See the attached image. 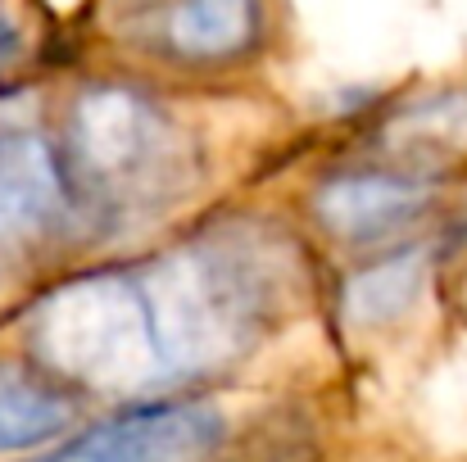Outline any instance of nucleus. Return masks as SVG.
Returning <instances> with one entry per match:
<instances>
[{
    "label": "nucleus",
    "instance_id": "f257e3e1",
    "mask_svg": "<svg viewBox=\"0 0 467 462\" xmlns=\"http://www.w3.org/2000/svg\"><path fill=\"white\" fill-rule=\"evenodd\" d=\"M132 277L163 381L245 358L286 322L300 286L286 241L259 222L213 227L132 268Z\"/></svg>",
    "mask_w": 467,
    "mask_h": 462
},
{
    "label": "nucleus",
    "instance_id": "f03ea898",
    "mask_svg": "<svg viewBox=\"0 0 467 462\" xmlns=\"http://www.w3.org/2000/svg\"><path fill=\"white\" fill-rule=\"evenodd\" d=\"M59 168L73 218L82 209L96 227L119 231L182 204L200 177V150L182 118L155 96L123 82H96L68 105Z\"/></svg>",
    "mask_w": 467,
    "mask_h": 462
},
{
    "label": "nucleus",
    "instance_id": "7ed1b4c3",
    "mask_svg": "<svg viewBox=\"0 0 467 462\" xmlns=\"http://www.w3.org/2000/svg\"><path fill=\"white\" fill-rule=\"evenodd\" d=\"M32 349L73 390L137 395L163 381L132 268L91 272L50 291L32 313Z\"/></svg>",
    "mask_w": 467,
    "mask_h": 462
},
{
    "label": "nucleus",
    "instance_id": "20e7f679",
    "mask_svg": "<svg viewBox=\"0 0 467 462\" xmlns=\"http://www.w3.org/2000/svg\"><path fill=\"white\" fill-rule=\"evenodd\" d=\"M105 27L150 64L213 73L259 55L268 0H105Z\"/></svg>",
    "mask_w": 467,
    "mask_h": 462
},
{
    "label": "nucleus",
    "instance_id": "39448f33",
    "mask_svg": "<svg viewBox=\"0 0 467 462\" xmlns=\"http://www.w3.org/2000/svg\"><path fill=\"white\" fill-rule=\"evenodd\" d=\"M73 222L59 154L36 132H0V286L18 282Z\"/></svg>",
    "mask_w": 467,
    "mask_h": 462
},
{
    "label": "nucleus",
    "instance_id": "423d86ee",
    "mask_svg": "<svg viewBox=\"0 0 467 462\" xmlns=\"http://www.w3.org/2000/svg\"><path fill=\"white\" fill-rule=\"evenodd\" d=\"M227 417L213 404H150L119 413L41 462H218Z\"/></svg>",
    "mask_w": 467,
    "mask_h": 462
},
{
    "label": "nucleus",
    "instance_id": "0eeeda50",
    "mask_svg": "<svg viewBox=\"0 0 467 462\" xmlns=\"http://www.w3.org/2000/svg\"><path fill=\"white\" fill-rule=\"evenodd\" d=\"M427 209V186L404 172H345L317 190L322 227L345 245H381Z\"/></svg>",
    "mask_w": 467,
    "mask_h": 462
},
{
    "label": "nucleus",
    "instance_id": "6e6552de",
    "mask_svg": "<svg viewBox=\"0 0 467 462\" xmlns=\"http://www.w3.org/2000/svg\"><path fill=\"white\" fill-rule=\"evenodd\" d=\"M55 372L27 358H0V454L46 445L78 417V399Z\"/></svg>",
    "mask_w": 467,
    "mask_h": 462
},
{
    "label": "nucleus",
    "instance_id": "1a4fd4ad",
    "mask_svg": "<svg viewBox=\"0 0 467 462\" xmlns=\"http://www.w3.org/2000/svg\"><path fill=\"white\" fill-rule=\"evenodd\" d=\"M422 286H427V259L418 250H400L390 259H377L349 282L345 313L363 326H386L418 304Z\"/></svg>",
    "mask_w": 467,
    "mask_h": 462
},
{
    "label": "nucleus",
    "instance_id": "9d476101",
    "mask_svg": "<svg viewBox=\"0 0 467 462\" xmlns=\"http://www.w3.org/2000/svg\"><path fill=\"white\" fill-rule=\"evenodd\" d=\"M18 55H23V36H18L14 23L0 18V73H9V68L18 64Z\"/></svg>",
    "mask_w": 467,
    "mask_h": 462
}]
</instances>
